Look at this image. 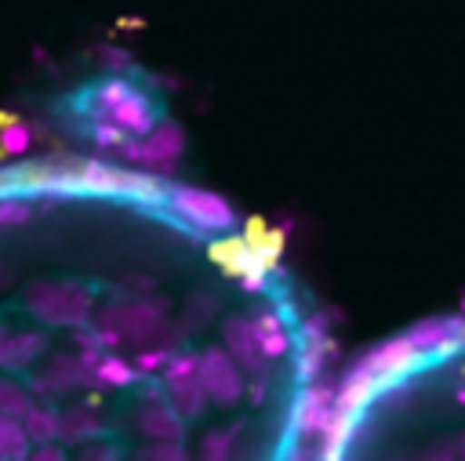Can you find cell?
Masks as SVG:
<instances>
[{
  "label": "cell",
  "mask_w": 465,
  "mask_h": 461,
  "mask_svg": "<svg viewBox=\"0 0 465 461\" xmlns=\"http://www.w3.org/2000/svg\"><path fill=\"white\" fill-rule=\"evenodd\" d=\"M327 399L305 294L225 203L0 167V461H309Z\"/></svg>",
  "instance_id": "cell-1"
},
{
  "label": "cell",
  "mask_w": 465,
  "mask_h": 461,
  "mask_svg": "<svg viewBox=\"0 0 465 461\" xmlns=\"http://www.w3.org/2000/svg\"><path fill=\"white\" fill-rule=\"evenodd\" d=\"M309 461H465V348L458 319L425 323L327 399Z\"/></svg>",
  "instance_id": "cell-2"
}]
</instances>
